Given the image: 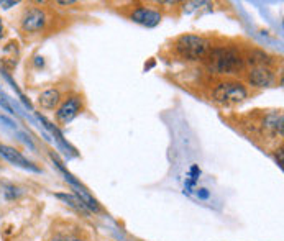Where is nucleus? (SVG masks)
Instances as JSON below:
<instances>
[{
  "label": "nucleus",
  "instance_id": "f257e3e1",
  "mask_svg": "<svg viewBox=\"0 0 284 241\" xmlns=\"http://www.w3.org/2000/svg\"><path fill=\"white\" fill-rule=\"evenodd\" d=\"M204 61L210 73L217 76L240 74L245 69V56L236 46H212Z\"/></svg>",
  "mask_w": 284,
  "mask_h": 241
},
{
  "label": "nucleus",
  "instance_id": "f03ea898",
  "mask_svg": "<svg viewBox=\"0 0 284 241\" xmlns=\"http://www.w3.org/2000/svg\"><path fill=\"white\" fill-rule=\"evenodd\" d=\"M212 49V41L206 36L184 33L176 38L174 51L186 61H204Z\"/></svg>",
  "mask_w": 284,
  "mask_h": 241
},
{
  "label": "nucleus",
  "instance_id": "7ed1b4c3",
  "mask_svg": "<svg viewBox=\"0 0 284 241\" xmlns=\"http://www.w3.org/2000/svg\"><path fill=\"white\" fill-rule=\"evenodd\" d=\"M210 95H212V100L220 105H236V103L245 102L248 97V89L245 84L239 81H222L215 84Z\"/></svg>",
  "mask_w": 284,
  "mask_h": 241
},
{
  "label": "nucleus",
  "instance_id": "20e7f679",
  "mask_svg": "<svg viewBox=\"0 0 284 241\" xmlns=\"http://www.w3.org/2000/svg\"><path fill=\"white\" fill-rule=\"evenodd\" d=\"M51 159L55 161V164L58 166V169L63 172L66 182H69V184H71V187H72V191H74V194H76L77 197L84 202V205L89 208V212H94V213H99V212H101V205H99V202H97V200H96V199L92 197V195L87 192V189H85V187L81 184V182L76 180V179L72 177V175H71L68 171H66V167L63 166V162L59 161V158H58V156H56L55 153H51Z\"/></svg>",
  "mask_w": 284,
  "mask_h": 241
},
{
  "label": "nucleus",
  "instance_id": "39448f33",
  "mask_svg": "<svg viewBox=\"0 0 284 241\" xmlns=\"http://www.w3.org/2000/svg\"><path fill=\"white\" fill-rule=\"evenodd\" d=\"M84 110L82 99L79 95H69L68 99H63L56 108V122L59 125H68Z\"/></svg>",
  "mask_w": 284,
  "mask_h": 241
},
{
  "label": "nucleus",
  "instance_id": "423d86ee",
  "mask_svg": "<svg viewBox=\"0 0 284 241\" xmlns=\"http://www.w3.org/2000/svg\"><path fill=\"white\" fill-rule=\"evenodd\" d=\"M22 30L25 33H36V31H41L46 23H48V15L46 12L39 7H30L23 12L22 15Z\"/></svg>",
  "mask_w": 284,
  "mask_h": 241
},
{
  "label": "nucleus",
  "instance_id": "0eeeda50",
  "mask_svg": "<svg viewBox=\"0 0 284 241\" xmlns=\"http://www.w3.org/2000/svg\"><path fill=\"white\" fill-rule=\"evenodd\" d=\"M245 81L248 86L252 87H269L276 82V74L273 68L268 66H256V68H250L245 73Z\"/></svg>",
  "mask_w": 284,
  "mask_h": 241
},
{
  "label": "nucleus",
  "instance_id": "6e6552de",
  "mask_svg": "<svg viewBox=\"0 0 284 241\" xmlns=\"http://www.w3.org/2000/svg\"><path fill=\"white\" fill-rule=\"evenodd\" d=\"M130 20L138 25H143V27H147V28H155L156 25H160L161 22V14L158 10L148 9V7H136L131 10Z\"/></svg>",
  "mask_w": 284,
  "mask_h": 241
},
{
  "label": "nucleus",
  "instance_id": "1a4fd4ad",
  "mask_svg": "<svg viewBox=\"0 0 284 241\" xmlns=\"http://www.w3.org/2000/svg\"><path fill=\"white\" fill-rule=\"evenodd\" d=\"M0 156H2L4 159H7L9 162H12L13 166H18V167H23V169H30V171H35L39 172V169L33 164L31 161H28L25 158V156L17 151L15 148L12 146H7V145H0Z\"/></svg>",
  "mask_w": 284,
  "mask_h": 241
},
{
  "label": "nucleus",
  "instance_id": "9d476101",
  "mask_svg": "<svg viewBox=\"0 0 284 241\" xmlns=\"http://www.w3.org/2000/svg\"><path fill=\"white\" fill-rule=\"evenodd\" d=\"M245 56V66L248 64L250 68H256V66H268L271 68L274 64V57L269 56L268 53H265V51H261L258 48H253L250 49Z\"/></svg>",
  "mask_w": 284,
  "mask_h": 241
},
{
  "label": "nucleus",
  "instance_id": "9b49d317",
  "mask_svg": "<svg viewBox=\"0 0 284 241\" xmlns=\"http://www.w3.org/2000/svg\"><path fill=\"white\" fill-rule=\"evenodd\" d=\"M61 102H63V95L59 92V89H48L38 95L39 107L44 110H55L59 107Z\"/></svg>",
  "mask_w": 284,
  "mask_h": 241
},
{
  "label": "nucleus",
  "instance_id": "f8f14e48",
  "mask_svg": "<svg viewBox=\"0 0 284 241\" xmlns=\"http://www.w3.org/2000/svg\"><path fill=\"white\" fill-rule=\"evenodd\" d=\"M55 197L59 199V200H63L68 207L74 208L77 213H82V215H85V217H89V215H90L89 208L84 205V202L79 199L76 194H56Z\"/></svg>",
  "mask_w": 284,
  "mask_h": 241
},
{
  "label": "nucleus",
  "instance_id": "ddd939ff",
  "mask_svg": "<svg viewBox=\"0 0 284 241\" xmlns=\"http://www.w3.org/2000/svg\"><path fill=\"white\" fill-rule=\"evenodd\" d=\"M263 128L269 130V132H273L274 135H279L282 136V113H268L265 115V118H263Z\"/></svg>",
  "mask_w": 284,
  "mask_h": 241
},
{
  "label": "nucleus",
  "instance_id": "4468645a",
  "mask_svg": "<svg viewBox=\"0 0 284 241\" xmlns=\"http://www.w3.org/2000/svg\"><path fill=\"white\" fill-rule=\"evenodd\" d=\"M18 56H20L18 43H17V41H10V43L4 48V56H2L4 63L9 64L10 68L17 66V63H18Z\"/></svg>",
  "mask_w": 284,
  "mask_h": 241
},
{
  "label": "nucleus",
  "instance_id": "2eb2a0df",
  "mask_svg": "<svg viewBox=\"0 0 284 241\" xmlns=\"http://www.w3.org/2000/svg\"><path fill=\"white\" fill-rule=\"evenodd\" d=\"M2 191H4L5 199H9V200H15V199L20 197V195H22V191H20V189L15 187L13 184H4Z\"/></svg>",
  "mask_w": 284,
  "mask_h": 241
},
{
  "label": "nucleus",
  "instance_id": "dca6fc26",
  "mask_svg": "<svg viewBox=\"0 0 284 241\" xmlns=\"http://www.w3.org/2000/svg\"><path fill=\"white\" fill-rule=\"evenodd\" d=\"M0 107H2L5 112H9L10 115H15V110H13L12 103L9 102V99H7V95L2 89H0Z\"/></svg>",
  "mask_w": 284,
  "mask_h": 241
},
{
  "label": "nucleus",
  "instance_id": "f3484780",
  "mask_svg": "<svg viewBox=\"0 0 284 241\" xmlns=\"http://www.w3.org/2000/svg\"><path fill=\"white\" fill-rule=\"evenodd\" d=\"M199 175H201V169L199 167H197L196 164L194 166H191V174H189V182H187V184L189 186H194L196 184V182H197V179H199Z\"/></svg>",
  "mask_w": 284,
  "mask_h": 241
},
{
  "label": "nucleus",
  "instance_id": "a211bd4d",
  "mask_svg": "<svg viewBox=\"0 0 284 241\" xmlns=\"http://www.w3.org/2000/svg\"><path fill=\"white\" fill-rule=\"evenodd\" d=\"M53 241H84V239L77 238V236H71V234H58Z\"/></svg>",
  "mask_w": 284,
  "mask_h": 241
},
{
  "label": "nucleus",
  "instance_id": "6ab92c4d",
  "mask_svg": "<svg viewBox=\"0 0 284 241\" xmlns=\"http://www.w3.org/2000/svg\"><path fill=\"white\" fill-rule=\"evenodd\" d=\"M197 195H199V199H202V200H207L210 194H209L207 189H197Z\"/></svg>",
  "mask_w": 284,
  "mask_h": 241
},
{
  "label": "nucleus",
  "instance_id": "aec40b11",
  "mask_svg": "<svg viewBox=\"0 0 284 241\" xmlns=\"http://www.w3.org/2000/svg\"><path fill=\"white\" fill-rule=\"evenodd\" d=\"M276 159H278V164L282 167V148L281 146L276 149Z\"/></svg>",
  "mask_w": 284,
  "mask_h": 241
},
{
  "label": "nucleus",
  "instance_id": "412c9836",
  "mask_svg": "<svg viewBox=\"0 0 284 241\" xmlns=\"http://www.w3.org/2000/svg\"><path fill=\"white\" fill-rule=\"evenodd\" d=\"M18 2H15V0H12V2H2V0H0V5H2L4 9H10V7H13V5H17Z\"/></svg>",
  "mask_w": 284,
  "mask_h": 241
},
{
  "label": "nucleus",
  "instance_id": "4be33fe9",
  "mask_svg": "<svg viewBox=\"0 0 284 241\" xmlns=\"http://www.w3.org/2000/svg\"><path fill=\"white\" fill-rule=\"evenodd\" d=\"M4 36V25H2V20H0V38Z\"/></svg>",
  "mask_w": 284,
  "mask_h": 241
}]
</instances>
